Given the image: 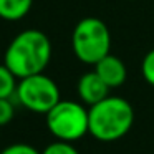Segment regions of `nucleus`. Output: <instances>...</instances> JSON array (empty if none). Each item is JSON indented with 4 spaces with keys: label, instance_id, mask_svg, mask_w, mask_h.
<instances>
[{
    "label": "nucleus",
    "instance_id": "nucleus-1",
    "mask_svg": "<svg viewBox=\"0 0 154 154\" xmlns=\"http://www.w3.org/2000/svg\"><path fill=\"white\" fill-rule=\"evenodd\" d=\"M51 60V42L42 30H23L5 50L4 65L18 78L43 73Z\"/></svg>",
    "mask_w": 154,
    "mask_h": 154
},
{
    "label": "nucleus",
    "instance_id": "nucleus-2",
    "mask_svg": "<svg viewBox=\"0 0 154 154\" xmlns=\"http://www.w3.org/2000/svg\"><path fill=\"white\" fill-rule=\"evenodd\" d=\"M134 109L121 96H106L88 108V133L101 143H114L131 131Z\"/></svg>",
    "mask_w": 154,
    "mask_h": 154
},
{
    "label": "nucleus",
    "instance_id": "nucleus-3",
    "mask_svg": "<svg viewBox=\"0 0 154 154\" xmlns=\"http://www.w3.org/2000/svg\"><path fill=\"white\" fill-rule=\"evenodd\" d=\"M75 57L86 65H96L101 58L109 55L111 33L103 20L86 17L76 23L71 35Z\"/></svg>",
    "mask_w": 154,
    "mask_h": 154
},
{
    "label": "nucleus",
    "instance_id": "nucleus-4",
    "mask_svg": "<svg viewBox=\"0 0 154 154\" xmlns=\"http://www.w3.org/2000/svg\"><path fill=\"white\" fill-rule=\"evenodd\" d=\"M47 128L58 141H78L88 134V109L76 101L60 100L47 113Z\"/></svg>",
    "mask_w": 154,
    "mask_h": 154
},
{
    "label": "nucleus",
    "instance_id": "nucleus-5",
    "mask_svg": "<svg viewBox=\"0 0 154 154\" xmlns=\"http://www.w3.org/2000/svg\"><path fill=\"white\" fill-rule=\"evenodd\" d=\"M15 96L23 108L40 114H47L61 100L58 85L45 73L22 78L18 81Z\"/></svg>",
    "mask_w": 154,
    "mask_h": 154
},
{
    "label": "nucleus",
    "instance_id": "nucleus-6",
    "mask_svg": "<svg viewBox=\"0 0 154 154\" xmlns=\"http://www.w3.org/2000/svg\"><path fill=\"white\" fill-rule=\"evenodd\" d=\"M78 96L81 103L93 106V104L103 101L106 96H109V88L106 86L103 80L96 75V71H88L78 80Z\"/></svg>",
    "mask_w": 154,
    "mask_h": 154
},
{
    "label": "nucleus",
    "instance_id": "nucleus-7",
    "mask_svg": "<svg viewBox=\"0 0 154 154\" xmlns=\"http://www.w3.org/2000/svg\"><path fill=\"white\" fill-rule=\"evenodd\" d=\"M94 71L106 83V86L109 90L121 86L126 81V76H128V70H126V65L123 63V60L111 53L106 55L104 58H101L94 65Z\"/></svg>",
    "mask_w": 154,
    "mask_h": 154
},
{
    "label": "nucleus",
    "instance_id": "nucleus-8",
    "mask_svg": "<svg viewBox=\"0 0 154 154\" xmlns=\"http://www.w3.org/2000/svg\"><path fill=\"white\" fill-rule=\"evenodd\" d=\"M33 0H0V18L5 22H18L30 12Z\"/></svg>",
    "mask_w": 154,
    "mask_h": 154
},
{
    "label": "nucleus",
    "instance_id": "nucleus-9",
    "mask_svg": "<svg viewBox=\"0 0 154 154\" xmlns=\"http://www.w3.org/2000/svg\"><path fill=\"white\" fill-rule=\"evenodd\" d=\"M18 78L8 70V66L0 65V98H12L17 93Z\"/></svg>",
    "mask_w": 154,
    "mask_h": 154
},
{
    "label": "nucleus",
    "instance_id": "nucleus-10",
    "mask_svg": "<svg viewBox=\"0 0 154 154\" xmlns=\"http://www.w3.org/2000/svg\"><path fill=\"white\" fill-rule=\"evenodd\" d=\"M42 154H80V151L73 146L71 143L66 141H55V143L48 144Z\"/></svg>",
    "mask_w": 154,
    "mask_h": 154
},
{
    "label": "nucleus",
    "instance_id": "nucleus-11",
    "mask_svg": "<svg viewBox=\"0 0 154 154\" xmlns=\"http://www.w3.org/2000/svg\"><path fill=\"white\" fill-rule=\"evenodd\" d=\"M141 73L147 85L154 86V50L147 51L141 61Z\"/></svg>",
    "mask_w": 154,
    "mask_h": 154
},
{
    "label": "nucleus",
    "instance_id": "nucleus-12",
    "mask_svg": "<svg viewBox=\"0 0 154 154\" xmlns=\"http://www.w3.org/2000/svg\"><path fill=\"white\" fill-rule=\"evenodd\" d=\"M15 116V106L10 98H0V126L8 124Z\"/></svg>",
    "mask_w": 154,
    "mask_h": 154
},
{
    "label": "nucleus",
    "instance_id": "nucleus-13",
    "mask_svg": "<svg viewBox=\"0 0 154 154\" xmlns=\"http://www.w3.org/2000/svg\"><path fill=\"white\" fill-rule=\"evenodd\" d=\"M0 154H42V152L27 143H15V144H10L8 147H5Z\"/></svg>",
    "mask_w": 154,
    "mask_h": 154
}]
</instances>
